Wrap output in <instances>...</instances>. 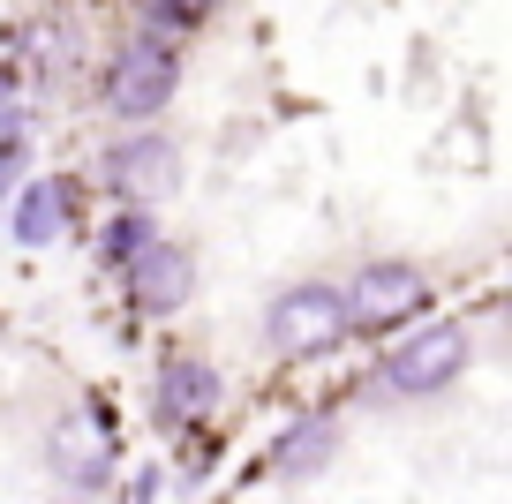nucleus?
<instances>
[{"mask_svg": "<svg viewBox=\"0 0 512 504\" xmlns=\"http://www.w3.org/2000/svg\"><path fill=\"white\" fill-rule=\"evenodd\" d=\"M347 301H339L332 279H302L287 286V294H272V309H264V347L287 354V362H317V354L347 347Z\"/></svg>", "mask_w": 512, "mask_h": 504, "instance_id": "obj_2", "label": "nucleus"}, {"mask_svg": "<svg viewBox=\"0 0 512 504\" xmlns=\"http://www.w3.org/2000/svg\"><path fill=\"white\" fill-rule=\"evenodd\" d=\"M121 279H128L136 316H181V309H189V294H196V249L159 234L144 256H128V264H121Z\"/></svg>", "mask_w": 512, "mask_h": 504, "instance_id": "obj_8", "label": "nucleus"}, {"mask_svg": "<svg viewBox=\"0 0 512 504\" xmlns=\"http://www.w3.org/2000/svg\"><path fill=\"white\" fill-rule=\"evenodd\" d=\"M0 189H8V166H0Z\"/></svg>", "mask_w": 512, "mask_h": 504, "instance_id": "obj_14", "label": "nucleus"}, {"mask_svg": "<svg viewBox=\"0 0 512 504\" xmlns=\"http://www.w3.org/2000/svg\"><path fill=\"white\" fill-rule=\"evenodd\" d=\"M151 241H159V226H151V204H121L106 226H98V256H106L113 271H121L128 256H144Z\"/></svg>", "mask_w": 512, "mask_h": 504, "instance_id": "obj_11", "label": "nucleus"}, {"mask_svg": "<svg viewBox=\"0 0 512 504\" xmlns=\"http://www.w3.org/2000/svg\"><path fill=\"white\" fill-rule=\"evenodd\" d=\"M0 98H8V83H0Z\"/></svg>", "mask_w": 512, "mask_h": 504, "instance_id": "obj_15", "label": "nucleus"}, {"mask_svg": "<svg viewBox=\"0 0 512 504\" xmlns=\"http://www.w3.org/2000/svg\"><path fill=\"white\" fill-rule=\"evenodd\" d=\"M467 362H475L467 324H430V331H415V339H400V347L384 354V392L437 399V392H452V384L467 377Z\"/></svg>", "mask_w": 512, "mask_h": 504, "instance_id": "obj_6", "label": "nucleus"}, {"mask_svg": "<svg viewBox=\"0 0 512 504\" xmlns=\"http://www.w3.org/2000/svg\"><path fill=\"white\" fill-rule=\"evenodd\" d=\"M98 181H106V196H121V204H166V196L181 189V151L174 136H159V128H121V136L98 151Z\"/></svg>", "mask_w": 512, "mask_h": 504, "instance_id": "obj_4", "label": "nucleus"}, {"mask_svg": "<svg viewBox=\"0 0 512 504\" xmlns=\"http://www.w3.org/2000/svg\"><path fill=\"white\" fill-rule=\"evenodd\" d=\"M68 219H76V189L38 174V181H23L16 204H8V241H16V249H46V241L68 234Z\"/></svg>", "mask_w": 512, "mask_h": 504, "instance_id": "obj_10", "label": "nucleus"}, {"mask_svg": "<svg viewBox=\"0 0 512 504\" xmlns=\"http://www.w3.org/2000/svg\"><path fill=\"white\" fill-rule=\"evenodd\" d=\"M332 459H339V422L332 414H302V422H287L272 437L264 467H272V482H317Z\"/></svg>", "mask_w": 512, "mask_h": 504, "instance_id": "obj_9", "label": "nucleus"}, {"mask_svg": "<svg viewBox=\"0 0 512 504\" xmlns=\"http://www.w3.org/2000/svg\"><path fill=\"white\" fill-rule=\"evenodd\" d=\"M174 91H181V46L166 31H128L121 46H113V61H106V76H98V98H106V113L121 128H144V121H159L166 106H174Z\"/></svg>", "mask_w": 512, "mask_h": 504, "instance_id": "obj_1", "label": "nucleus"}, {"mask_svg": "<svg viewBox=\"0 0 512 504\" xmlns=\"http://www.w3.org/2000/svg\"><path fill=\"white\" fill-rule=\"evenodd\" d=\"M23 143H31V121H23V106H16V98H0V166H8V174H16Z\"/></svg>", "mask_w": 512, "mask_h": 504, "instance_id": "obj_13", "label": "nucleus"}, {"mask_svg": "<svg viewBox=\"0 0 512 504\" xmlns=\"http://www.w3.org/2000/svg\"><path fill=\"white\" fill-rule=\"evenodd\" d=\"M46 467L61 489H106L113 467H121V444H113V414L98 407V399H83V407H68L61 422L46 429Z\"/></svg>", "mask_w": 512, "mask_h": 504, "instance_id": "obj_5", "label": "nucleus"}, {"mask_svg": "<svg viewBox=\"0 0 512 504\" xmlns=\"http://www.w3.org/2000/svg\"><path fill=\"white\" fill-rule=\"evenodd\" d=\"M226 0H144V23L151 31H166V38H181V31H196V23H211Z\"/></svg>", "mask_w": 512, "mask_h": 504, "instance_id": "obj_12", "label": "nucleus"}, {"mask_svg": "<svg viewBox=\"0 0 512 504\" xmlns=\"http://www.w3.org/2000/svg\"><path fill=\"white\" fill-rule=\"evenodd\" d=\"M339 301H347V331L392 339L400 324H415V316L430 309V271L407 264V256H377V264H362L339 286Z\"/></svg>", "mask_w": 512, "mask_h": 504, "instance_id": "obj_3", "label": "nucleus"}, {"mask_svg": "<svg viewBox=\"0 0 512 504\" xmlns=\"http://www.w3.org/2000/svg\"><path fill=\"white\" fill-rule=\"evenodd\" d=\"M226 399V377L219 362H204V354H166L159 377H151V422L159 429H196L211 422Z\"/></svg>", "mask_w": 512, "mask_h": 504, "instance_id": "obj_7", "label": "nucleus"}]
</instances>
